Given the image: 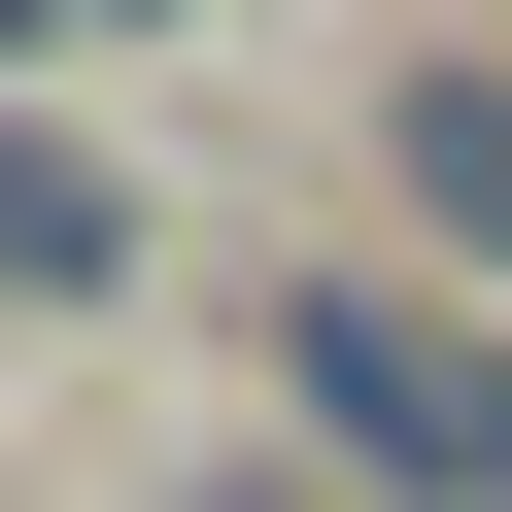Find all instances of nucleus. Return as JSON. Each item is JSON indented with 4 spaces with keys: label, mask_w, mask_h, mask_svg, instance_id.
<instances>
[{
    "label": "nucleus",
    "mask_w": 512,
    "mask_h": 512,
    "mask_svg": "<svg viewBox=\"0 0 512 512\" xmlns=\"http://www.w3.org/2000/svg\"><path fill=\"white\" fill-rule=\"evenodd\" d=\"M308 410H342L376 478H444V512H512V376H478L444 308H376V274H308Z\"/></svg>",
    "instance_id": "obj_1"
},
{
    "label": "nucleus",
    "mask_w": 512,
    "mask_h": 512,
    "mask_svg": "<svg viewBox=\"0 0 512 512\" xmlns=\"http://www.w3.org/2000/svg\"><path fill=\"white\" fill-rule=\"evenodd\" d=\"M0 274H35V308H103V274H137V171H69V137H0Z\"/></svg>",
    "instance_id": "obj_2"
},
{
    "label": "nucleus",
    "mask_w": 512,
    "mask_h": 512,
    "mask_svg": "<svg viewBox=\"0 0 512 512\" xmlns=\"http://www.w3.org/2000/svg\"><path fill=\"white\" fill-rule=\"evenodd\" d=\"M205 512H308V478H205Z\"/></svg>",
    "instance_id": "obj_4"
},
{
    "label": "nucleus",
    "mask_w": 512,
    "mask_h": 512,
    "mask_svg": "<svg viewBox=\"0 0 512 512\" xmlns=\"http://www.w3.org/2000/svg\"><path fill=\"white\" fill-rule=\"evenodd\" d=\"M410 205H444V239H512V103H478V69H410Z\"/></svg>",
    "instance_id": "obj_3"
}]
</instances>
